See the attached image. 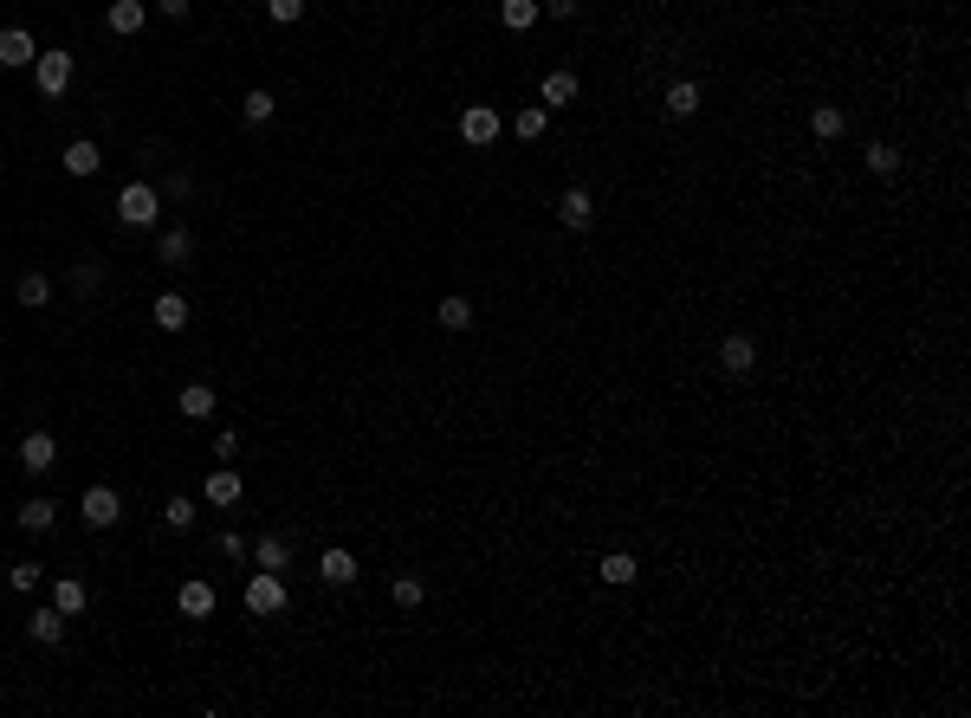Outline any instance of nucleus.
I'll return each instance as SVG.
<instances>
[{
  "label": "nucleus",
  "instance_id": "c756f323",
  "mask_svg": "<svg viewBox=\"0 0 971 718\" xmlns=\"http://www.w3.org/2000/svg\"><path fill=\"white\" fill-rule=\"evenodd\" d=\"M693 110H700V85L674 78V85H667V117H693Z\"/></svg>",
  "mask_w": 971,
  "mask_h": 718
},
{
  "label": "nucleus",
  "instance_id": "39448f33",
  "mask_svg": "<svg viewBox=\"0 0 971 718\" xmlns=\"http://www.w3.org/2000/svg\"><path fill=\"white\" fill-rule=\"evenodd\" d=\"M78 512H85V524L91 531H111V524L123 518V499L111 486H85V499H78Z\"/></svg>",
  "mask_w": 971,
  "mask_h": 718
},
{
  "label": "nucleus",
  "instance_id": "dca6fc26",
  "mask_svg": "<svg viewBox=\"0 0 971 718\" xmlns=\"http://www.w3.org/2000/svg\"><path fill=\"white\" fill-rule=\"evenodd\" d=\"M577 72H544V85H538V98H544V110H570L577 104Z\"/></svg>",
  "mask_w": 971,
  "mask_h": 718
},
{
  "label": "nucleus",
  "instance_id": "ddd939ff",
  "mask_svg": "<svg viewBox=\"0 0 971 718\" xmlns=\"http://www.w3.org/2000/svg\"><path fill=\"white\" fill-rule=\"evenodd\" d=\"M33 59H39L33 33H26V26H7V33H0V65H7V72H20V65H33Z\"/></svg>",
  "mask_w": 971,
  "mask_h": 718
},
{
  "label": "nucleus",
  "instance_id": "f8f14e48",
  "mask_svg": "<svg viewBox=\"0 0 971 718\" xmlns=\"http://www.w3.org/2000/svg\"><path fill=\"white\" fill-rule=\"evenodd\" d=\"M52 609H59L65 621H72V615H85V609H91V589L78 583V576H52Z\"/></svg>",
  "mask_w": 971,
  "mask_h": 718
},
{
  "label": "nucleus",
  "instance_id": "aec40b11",
  "mask_svg": "<svg viewBox=\"0 0 971 718\" xmlns=\"http://www.w3.org/2000/svg\"><path fill=\"white\" fill-rule=\"evenodd\" d=\"M596 576H603L609 589H628V583H635V576H641V563L628 557V550H609V557L596 563Z\"/></svg>",
  "mask_w": 971,
  "mask_h": 718
},
{
  "label": "nucleus",
  "instance_id": "4be33fe9",
  "mask_svg": "<svg viewBox=\"0 0 971 718\" xmlns=\"http://www.w3.org/2000/svg\"><path fill=\"white\" fill-rule=\"evenodd\" d=\"M253 563H259V570H285V563H292V537L266 531V537L253 544Z\"/></svg>",
  "mask_w": 971,
  "mask_h": 718
},
{
  "label": "nucleus",
  "instance_id": "412c9836",
  "mask_svg": "<svg viewBox=\"0 0 971 718\" xmlns=\"http://www.w3.org/2000/svg\"><path fill=\"white\" fill-rule=\"evenodd\" d=\"M26 634H33L39 647H59L65 641V615L59 609H33V615H26Z\"/></svg>",
  "mask_w": 971,
  "mask_h": 718
},
{
  "label": "nucleus",
  "instance_id": "2eb2a0df",
  "mask_svg": "<svg viewBox=\"0 0 971 718\" xmlns=\"http://www.w3.org/2000/svg\"><path fill=\"white\" fill-rule=\"evenodd\" d=\"M240 492H246V479L234 473V466H214V473H208V505H214V512L240 505Z\"/></svg>",
  "mask_w": 971,
  "mask_h": 718
},
{
  "label": "nucleus",
  "instance_id": "7c9ffc66",
  "mask_svg": "<svg viewBox=\"0 0 971 718\" xmlns=\"http://www.w3.org/2000/svg\"><path fill=\"white\" fill-rule=\"evenodd\" d=\"M861 162H868V175H881V182H887V175H900V149L894 143H868V156H861Z\"/></svg>",
  "mask_w": 971,
  "mask_h": 718
},
{
  "label": "nucleus",
  "instance_id": "1a4fd4ad",
  "mask_svg": "<svg viewBox=\"0 0 971 718\" xmlns=\"http://www.w3.org/2000/svg\"><path fill=\"white\" fill-rule=\"evenodd\" d=\"M557 220H564L570 233H583V227L596 220V195H590V188H564V201H557Z\"/></svg>",
  "mask_w": 971,
  "mask_h": 718
},
{
  "label": "nucleus",
  "instance_id": "4c0bfd02",
  "mask_svg": "<svg viewBox=\"0 0 971 718\" xmlns=\"http://www.w3.org/2000/svg\"><path fill=\"white\" fill-rule=\"evenodd\" d=\"M221 557H246V537L240 531H221Z\"/></svg>",
  "mask_w": 971,
  "mask_h": 718
},
{
  "label": "nucleus",
  "instance_id": "f3484780",
  "mask_svg": "<svg viewBox=\"0 0 971 718\" xmlns=\"http://www.w3.org/2000/svg\"><path fill=\"white\" fill-rule=\"evenodd\" d=\"M98 169H104V149L91 136H72L65 143V175H98Z\"/></svg>",
  "mask_w": 971,
  "mask_h": 718
},
{
  "label": "nucleus",
  "instance_id": "cd10ccee",
  "mask_svg": "<svg viewBox=\"0 0 971 718\" xmlns=\"http://www.w3.org/2000/svg\"><path fill=\"white\" fill-rule=\"evenodd\" d=\"M544 123H551V110H544V104H525V110H518V117H512L518 143H538V136H544Z\"/></svg>",
  "mask_w": 971,
  "mask_h": 718
},
{
  "label": "nucleus",
  "instance_id": "58836bf2",
  "mask_svg": "<svg viewBox=\"0 0 971 718\" xmlns=\"http://www.w3.org/2000/svg\"><path fill=\"white\" fill-rule=\"evenodd\" d=\"M544 13H551V20H570V13H577V0H538Z\"/></svg>",
  "mask_w": 971,
  "mask_h": 718
},
{
  "label": "nucleus",
  "instance_id": "9d476101",
  "mask_svg": "<svg viewBox=\"0 0 971 718\" xmlns=\"http://www.w3.org/2000/svg\"><path fill=\"white\" fill-rule=\"evenodd\" d=\"M175 609H182L188 621H208V615H214V583H201V576H188V583L175 589Z\"/></svg>",
  "mask_w": 971,
  "mask_h": 718
},
{
  "label": "nucleus",
  "instance_id": "a211bd4d",
  "mask_svg": "<svg viewBox=\"0 0 971 718\" xmlns=\"http://www.w3.org/2000/svg\"><path fill=\"white\" fill-rule=\"evenodd\" d=\"M538 20H544L538 0H499V26H505V33H531Z\"/></svg>",
  "mask_w": 971,
  "mask_h": 718
},
{
  "label": "nucleus",
  "instance_id": "f257e3e1",
  "mask_svg": "<svg viewBox=\"0 0 971 718\" xmlns=\"http://www.w3.org/2000/svg\"><path fill=\"white\" fill-rule=\"evenodd\" d=\"M240 602H246V615H253V621L279 615V609H285V583H279V570H259V576H246Z\"/></svg>",
  "mask_w": 971,
  "mask_h": 718
},
{
  "label": "nucleus",
  "instance_id": "e433bc0d",
  "mask_svg": "<svg viewBox=\"0 0 971 718\" xmlns=\"http://www.w3.org/2000/svg\"><path fill=\"white\" fill-rule=\"evenodd\" d=\"M240 453V434H214V460H234Z\"/></svg>",
  "mask_w": 971,
  "mask_h": 718
},
{
  "label": "nucleus",
  "instance_id": "6ab92c4d",
  "mask_svg": "<svg viewBox=\"0 0 971 718\" xmlns=\"http://www.w3.org/2000/svg\"><path fill=\"white\" fill-rule=\"evenodd\" d=\"M149 311H156V330H188V317H195L182 292H156V305H149Z\"/></svg>",
  "mask_w": 971,
  "mask_h": 718
},
{
  "label": "nucleus",
  "instance_id": "6e6552de",
  "mask_svg": "<svg viewBox=\"0 0 971 718\" xmlns=\"http://www.w3.org/2000/svg\"><path fill=\"white\" fill-rule=\"evenodd\" d=\"M318 576H324V583H331V589H350V583H357V576H363V563L350 557L344 544H331V550H324V557H318Z\"/></svg>",
  "mask_w": 971,
  "mask_h": 718
},
{
  "label": "nucleus",
  "instance_id": "7ed1b4c3",
  "mask_svg": "<svg viewBox=\"0 0 971 718\" xmlns=\"http://www.w3.org/2000/svg\"><path fill=\"white\" fill-rule=\"evenodd\" d=\"M156 214H162V195L149 182H130L117 195V220H123V227H156Z\"/></svg>",
  "mask_w": 971,
  "mask_h": 718
},
{
  "label": "nucleus",
  "instance_id": "72a5a7b5",
  "mask_svg": "<svg viewBox=\"0 0 971 718\" xmlns=\"http://www.w3.org/2000/svg\"><path fill=\"white\" fill-rule=\"evenodd\" d=\"M98 285H104V266H98V259H85V266L72 272V292H78V298H91Z\"/></svg>",
  "mask_w": 971,
  "mask_h": 718
},
{
  "label": "nucleus",
  "instance_id": "c9c22d12",
  "mask_svg": "<svg viewBox=\"0 0 971 718\" xmlns=\"http://www.w3.org/2000/svg\"><path fill=\"white\" fill-rule=\"evenodd\" d=\"M266 13L279 26H292V20H305V0H266Z\"/></svg>",
  "mask_w": 971,
  "mask_h": 718
},
{
  "label": "nucleus",
  "instance_id": "f704fd0d",
  "mask_svg": "<svg viewBox=\"0 0 971 718\" xmlns=\"http://www.w3.org/2000/svg\"><path fill=\"white\" fill-rule=\"evenodd\" d=\"M39 576H46V563H33V557H26V563H13V570H7V583H13V589H33Z\"/></svg>",
  "mask_w": 971,
  "mask_h": 718
},
{
  "label": "nucleus",
  "instance_id": "473e14b6",
  "mask_svg": "<svg viewBox=\"0 0 971 718\" xmlns=\"http://www.w3.org/2000/svg\"><path fill=\"white\" fill-rule=\"evenodd\" d=\"M162 524H169V531H195V499H188V492H175V499L162 505Z\"/></svg>",
  "mask_w": 971,
  "mask_h": 718
},
{
  "label": "nucleus",
  "instance_id": "c85d7f7f",
  "mask_svg": "<svg viewBox=\"0 0 971 718\" xmlns=\"http://www.w3.org/2000/svg\"><path fill=\"white\" fill-rule=\"evenodd\" d=\"M13 298H20L26 311H39V305H46V298H52V279H46V272H26V279L13 285Z\"/></svg>",
  "mask_w": 971,
  "mask_h": 718
},
{
  "label": "nucleus",
  "instance_id": "ea45409f",
  "mask_svg": "<svg viewBox=\"0 0 971 718\" xmlns=\"http://www.w3.org/2000/svg\"><path fill=\"white\" fill-rule=\"evenodd\" d=\"M162 13H169V20H188V7H195V0H156Z\"/></svg>",
  "mask_w": 971,
  "mask_h": 718
},
{
  "label": "nucleus",
  "instance_id": "5701e85b",
  "mask_svg": "<svg viewBox=\"0 0 971 718\" xmlns=\"http://www.w3.org/2000/svg\"><path fill=\"white\" fill-rule=\"evenodd\" d=\"M842 130H849V110H842V104H816V110H810V136H823V143H836Z\"/></svg>",
  "mask_w": 971,
  "mask_h": 718
},
{
  "label": "nucleus",
  "instance_id": "4468645a",
  "mask_svg": "<svg viewBox=\"0 0 971 718\" xmlns=\"http://www.w3.org/2000/svg\"><path fill=\"white\" fill-rule=\"evenodd\" d=\"M143 20H149V7H143V0H111V7H104V26H111L117 39L143 33Z\"/></svg>",
  "mask_w": 971,
  "mask_h": 718
},
{
  "label": "nucleus",
  "instance_id": "9b49d317",
  "mask_svg": "<svg viewBox=\"0 0 971 718\" xmlns=\"http://www.w3.org/2000/svg\"><path fill=\"white\" fill-rule=\"evenodd\" d=\"M156 259H162V266H175V272L195 266V233H188V227H169V233L156 240Z\"/></svg>",
  "mask_w": 971,
  "mask_h": 718
},
{
  "label": "nucleus",
  "instance_id": "423d86ee",
  "mask_svg": "<svg viewBox=\"0 0 971 718\" xmlns=\"http://www.w3.org/2000/svg\"><path fill=\"white\" fill-rule=\"evenodd\" d=\"M52 466H59V440L46 434V427H39V434H26L20 440V473H33V479H46Z\"/></svg>",
  "mask_w": 971,
  "mask_h": 718
},
{
  "label": "nucleus",
  "instance_id": "bb28decb",
  "mask_svg": "<svg viewBox=\"0 0 971 718\" xmlns=\"http://www.w3.org/2000/svg\"><path fill=\"white\" fill-rule=\"evenodd\" d=\"M272 110H279V98H272L266 85H253V91L240 98V117H246V123H272Z\"/></svg>",
  "mask_w": 971,
  "mask_h": 718
},
{
  "label": "nucleus",
  "instance_id": "393cba45",
  "mask_svg": "<svg viewBox=\"0 0 971 718\" xmlns=\"http://www.w3.org/2000/svg\"><path fill=\"white\" fill-rule=\"evenodd\" d=\"M52 524H59V505H52V499H26L20 505V531H52Z\"/></svg>",
  "mask_w": 971,
  "mask_h": 718
},
{
  "label": "nucleus",
  "instance_id": "a878e982",
  "mask_svg": "<svg viewBox=\"0 0 971 718\" xmlns=\"http://www.w3.org/2000/svg\"><path fill=\"white\" fill-rule=\"evenodd\" d=\"M434 317H441V330H473V305L460 292H447L441 305H434Z\"/></svg>",
  "mask_w": 971,
  "mask_h": 718
},
{
  "label": "nucleus",
  "instance_id": "f03ea898",
  "mask_svg": "<svg viewBox=\"0 0 971 718\" xmlns=\"http://www.w3.org/2000/svg\"><path fill=\"white\" fill-rule=\"evenodd\" d=\"M505 136V117L492 104H467L460 110V143H473V149H492Z\"/></svg>",
  "mask_w": 971,
  "mask_h": 718
},
{
  "label": "nucleus",
  "instance_id": "20e7f679",
  "mask_svg": "<svg viewBox=\"0 0 971 718\" xmlns=\"http://www.w3.org/2000/svg\"><path fill=\"white\" fill-rule=\"evenodd\" d=\"M72 72H78V59H72V52H59V46H52V52H39V59H33V85L46 91V98H65Z\"/></svg>",
  "mask_w": 971,
  "mask_h": 718
},
{
  "label": "nucleus",
  "instance_id": "0eeeda50",
  "mask_svg": "<svg viewBox=\"0 0 971 718\" xmlns=\"http://www.w3.org/2000/svg\"><path fill=\"white\" fill-rule=\"evenodd\" d=\"M719 369H726V376H751V369H758V343H751L745 330H726V337H719Z\"/></svg>",
  "mask_w": 971,
  "mask_h": 718
},
{
  "label": "nucleus",
  "instance_id": "2f4dec72",
  "mask_svg": "<svg viewBox=\"0 0 971 718\" xmlns=\"http://www.w3.org/2000/svg\"><path fill=\"white\" fill-rule=\"evenodd\" d=\"M389 596H395V609H421V602H428V583H421V576H395Z\"/></svg>",
  "mask_w": 971,
  "mask_h": 718
},
{
  "label": "nucleus",
  "instance_id": "b1692460",
  "mask_svg": "<svg viewBox=\"0 0 971 718\" xmlns=\"http://www.w3.org/2000/svg\"><path fill=\"white\" fill-rule=\"evenodd\" d=\"M175 408H182L188 421H208V414H214V389H208V382H188V389L175 395Z\"/></svg>",
  "mask_w": 971,
  "mask_h": 718
}]
</instances>
